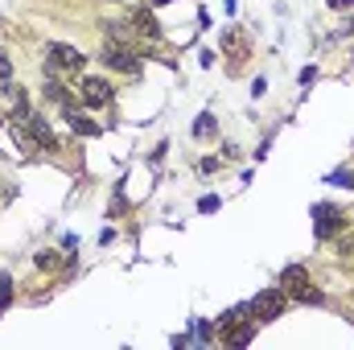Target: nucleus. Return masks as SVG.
Wrapping results in <instances>:
<instances>
[{"label":"nucleus","instance_id":"nucleus-1","mask_svg":"<svg viewBox=\"0 0 354 350\" xmlns=\"http://www.w3.org/2000/svg\"><path fill=\"white\" fill-rule=\"evenodd\" d=\"M280 284H284L297 301H313V305L322 301V288H313V280H309V272H305L301 264H288V268L280 272Z\"/></svg>","mask_w":354,"mask_h":350},{"label":"nucleus","instance_id":"nucleus-2","mask_svg":"<svg viewBox=\"0 0 354 350\" xmlns=\"http://www.w3.org/2000/svg\"><path fill=\"white\" fill-rule=\"evenodd\" d=\"M248 313H252V322H276V317L284 313V288H264V293H256V297L248 301Z\"/></svg>","mask_w":354,"mask_h":350},{"label":"nucleus","instance_id":"nucleus-3","mask_svg":"<svg viewBox=\"0 0 354 350\" xmlns=\"http://www.w3.org/2000/svg\"><path fill=\"white\" fill-rule=\"evenodd\" d=\"M103 66L115 71V75H140V58L132 46H120V42H107L103 46Z\"/></svg>","mask_w":354,"mask_h":350},{"label":"nucleus","instance_id":"nucleus-4","mask_svg":"<svg viewBox=\"0 0 354 350\" xmlns=\"http://www.w3.org/2000/svg\"><path fill=\"white\" fill-rule=\"evenodd\" d=\"M46 62H50V66H62V71H83L87 54H79V50L66 46V42H50V46H46Z\"/></svg>","mask_w":354,"mask_h":350},{"label":"nucleus","instance_id":"nucleus-5","mask_svg":"<svg viewBox=\"0 0 354 350\" xmlns=\"http://www.w3.org/2000/svg\"><path fill=\"white\" fill-rule=\"evenodd\" d=\"M83 99H87L91 107H107L111 103V83L99 79V75H87L83 79Z\"/></svg>","mask_w":354,"mask_h":350},{"label":"nucleus","instance_id":"nucleus-6","mask_svg":"<svg viewBox=\"0 0 354 350\" xmlns=\"http://www.w3.org/2000/svg\"><path fill=\"white\" fill-rule=\"evenodd\" d=\"M128 25L136 29V37H149V42H157V37H161V25H157V17H153L149 8H136V12L128 17Z\"/></svg>","mask_w":354,"mask_h":350},{"label":"nucleus","instance_id":"nucleus-7","mask_svg":"<svg viewBox=\"0 0 354 350\" xmlns=\"http://www.w3.org/2000/svg\"><path fill=\"white\" fill-rule=\"evenodd\" d=\"M25 124H29V132H33V140H37V145H46V149H58V140H54V132H50L46 116H25Z\"/></svg>","mask_w":354,"mask_h":350},{"label":"nucleus","instance_id":"nucleus-8","mask_svg":"<svg viewBox=\"0 0 354 350\" xmlns=\"http://www.w3.org/2000/svg\"><path fill=\"white\" fill-rule=\"evenodd\" d=\"M317 214H322V219H317V235H322V239H330V235H334V231H338V227L346 223V219H342V214H338L334 206H322Z\"/></svg>","mask_w":354,"mask_h":350},{"label":"nucleus","instance_id":"nucleus-9","mask_svg":"<svg viewBox=\"0 0 354 350\" xmlns=\"http://www.w3.org/2000/svg\"><path fill=\"white\" fill-rule=\"evenodd\" d=\"M41 91H46V99H54V103L71 107V95H66V87H62L58 79H46V83H41Z\"/></svg>","mask_w":354,"mask_h":350},{"label":"nucleus","instance_id":"nucleus-10","mask_svg":"<svg viewBox=\"0 0 354 350\" xmlns=\"http://www.w3.org/2000/svg\"><path fill=\"white\" fill-rule=\"evenodd\" d=\"M66 116H71V128H75V132H83V136H99V124H91L87 116H79V111H71V107H66Z\"/></svg>","mask_w":354,"mask_h":350},{"label":"nucleus","instance_id":"nucleus-11","mask_svg":"<svg viewBox=\"0 0 354 350\" xmlns=\"http://www.w3.org/2000/svg\"><path fill=\"white\" fill-rule=\"evenodd\" d=\"M223 50H243V54H248V37H243L239 29H227V37H223Z\"/></svg>","mask_w":354,"mask_h":350},{"label":"nucleus","instance_id":"nucleus-12","mask_svg":"<svg viewBox=\"0 0 354 350\" xmlns=\"http://www.w3.org/2000/svg\"><path fill=\"white\" fill-rule=\"evenodd\" d=\"M338 252H342V256H354V231L338 235Z\"/></svg>","mask_w":354,"mask_h":350},{"label":"nucleus","instance_id":"nucleus-13","mask_svg":"<svg viewBox=\"0 0 354 350\" xmlns=\"http://www.w3.org/2000/svg\"><path fill=\"white\" fill-rule=\"evenodd\" d=\"M206 132H214V120H210V116H202V120H198V128H194V136H206Z\"/></svg>","mask_w":354,"mask_h":350},{"label":"nucleus","instance_id":"nucleus-14","mask_svg":"<svg viewBox=\"0 0 354 350\" xmlns=\"http://www.w3.org/2000/svg\"><path fill=\"white\" fill-rule=\"evenodd\" d=\"M37 268H58V256H54V252H41V256H37Z\"/></svg>","mask_w":354,"mask_h":350},{"label":"nucleus","instance_id":"nucleus-15","mask_svg":"<svg viewBox=\"0 0 354 350\" xmlns=\"http://www.w3.org/2000/svg\"><path fill=\"white\" fill-rule=\"evenodd\" d=\"M8 293H12V280H8V276H4V280H0V309H4V305H8Z\"/></svg>","mask_w":354,"mask_h":350},{"label":"nucleus","instance_id":"nucleus-16","mask_svg":"<svg viewBox=\"0 0 354 350\" xmlns=\"http://www.w3.org/2000/svg\"><path fill=\"white\" fill-rule=\"evenodd\" d=\"M0 79H4V83L12 79V62H8V54H0Z\"/></svg>","mask_w":354,"mask_h":350},{"label":"nucleus","instance_id":"nucleus-17","mask_svg":"<svg viewBox=\"0 0 354 350\" xmlns=\"http://www.w3.org/2000/svg\"><path fill=\"white\" fill-rule=\"evenodd\" d=\"M157 4H174V0H149V8H157Z\"/></svg>","mask_w":354,"mask_h":350}]
</instances>
